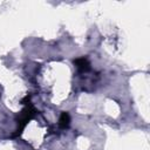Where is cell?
I'll return each mask as SVG.
<instances>
[{"instance_id": "cell-1", "label": "cell", "mask_w": 150, "mask_h": 150, "mask_svg": "<svg viewBox=\"0 0 150 150\" xmlns=\"http://www.w3.org/2000/svg\"><path fill=\"white\" fill-rule=\"evenodd\" d=\"M36 114H38V112H36V109L33 108L30 104H28V105L21 111V114L19 115V118H18V129H16V132L12 135V137H15V136L20 135V134L22 132L23 128L26 127V124H27Z\"/></svg>"}, {"instance_id": "cell-2", "label": "cell", "mask_w": 150, "mask_h": 150, "mask_svg": "<svg viewBox=\"0 0 150 150\" xmlns=\"http://www.w3.org/2000/svg\"><path fill=\"white\" fill-rule=\"evenodd\" d=\"M74 64L76 66V68L80 71H88L90 69V64L86 57H79V59L74 60Z\"/></svg>"}, {"instance_id": "cell-3", "label": "cell", "mask_w": 150, "mask_h": 150, "mask_svg": "<svg viewBox=\"0 0 150 150\" xmlns=\"http://www.w3.org/2000/svg\"><path fill=\"white\" fill-rule=\"evenodd\" d=\"M69 123H70V117H69V114L63 111L61 112L60 115V118H59V127L61 129H66L69 127Z\"/></svg>"}]
</instances>
